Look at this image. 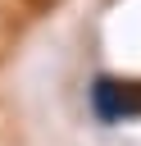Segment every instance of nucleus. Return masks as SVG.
<instances>
[{
    "label": "nucleus",
    "instance_id": "obj_1",
    "mask_svg": "<svg viewBox=\"0 0 141 146\" xmlns=\"http://www.w3.org/2000/svg\"><path fill=\"white\" fill-rule=\"evenodd\" d=\"M91 110L100 123L141 119V82L136 78H96L91 82Z\"/></svg>",
    "mask_w": 141,
    "mask_h": 146
}]
</instances>
